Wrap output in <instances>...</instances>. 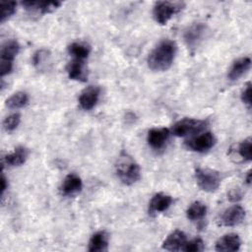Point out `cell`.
Here are the masks:
<instances>
[{
	"mask_svg": "<svg viewBox=\"0 0 252 252\" xmlns=\"http://www.w3.org/2000/svg\"><path fill=\"white\" fill-rule=\"evenodd\" d=\"M115 172L125 185H133L141 178V169L136 160L127 153H121L115 163Z\"/></svg>",
	"mask_w": 252,
	"mask_h": 252,
	"instance_id": "cell-2",
	"label": "cell"
},
{
	"mask_svg": "<svg viewBox=\"0 0 252 252\" xmlns=\"http://www.w3.org/2000/svg\"><path fill=\"white\" fill-rule=\"evenodd\" d=\"M28 157H29L28 149L23 146H20V147H17L12 153L7 154L3 158V161L5 162L6 165L11 167L20 166L26 162Z\"/></svg>",
	"mask_w": 252,
	"mask_h": 252,
	"instance_id": "cell-19",
	"label": "cell"
},
{
	"mask_svg": "<svg viewBox=\"0 0 252 252\" xmlns=\"http://www.w3.org/2000/svg\"><path fill=\"white\" fill-rule=\"evenodd\" d=\"M172 203V197L168 194L159 192L155 194L149 203V214H158L165 212Z\"/></svg>",
	"mask_w": 252,
	"mask_h": 252,
	"instance_id": "cell-13",
	"label": "cell"
},
{
	"mask_svg": "<svg viewBox=\"0 0 252 252\" xmlns=\"http://www.w3.org/2000/svg\"><path fill=\"white\" fill-rule=\"evenodd\" d=\"M170 135L169 129L165 127H159V128H152L148 132L147 141L149 146L154 150H160L162 149Z\"/></svg>",
	"mask_w": 252,
	"mask_h": 252,
	"instance_id": "cell-9",
	"label": "cell"
},
{
	"mask_svg": "<svg viewBox=\"0 0 252 252\" xmlns=\"http://www.w3.org/2000/svg\"><path fill=\"white\" fill-rule=\"evenodd\" d=\"M177 52L176 42L171 39H163L149 54L147 62L151 70L163 72L168 70Z\"/></svg>",
	"mask_w": 252,
	"mask_h": 252,
	"instance_id": "cell-1",
	"label": "cell"
},
{
	"mask_svg": "<svg viewBox=\"0 0 252 252\" xmlns=\"http://www.w3.org/2000/svg\"><path fill=\"white\" fill-rule=\"evenodd\" d=\"M245 209L240 205H233L225 209L220 216L218 222L223 226H235L245 219Z\"/></svg>",
	"mask_w": 252,
	"mask_h": 252,
	"instance_id": "cell-7",
	"label": "cell"
},
{
	"mask_svg": "<svg viewBox=\"0 0 252 252\" xmlns=\"http://www.w3.org/2000/svg\"><path fill=\"white\" fill-rule=\"evenodd\" d=\"M109 235L105 230H99L94 233L89 241L88 250L90 252H103L108 248Z\"/></svg>",
	"mask_w": 252,
	"mask_h": 252,
	"instance_id": "cell-18",
	"label": "cell"
},
{
	"mask_svg": "<svg viewBox=\"0 0 252 252\" xmlns=\"http://www.w3.org/2000/svg\"><path fill=\"white\" fill-rule=\"evenodd\" d=\"M208 122L196 118H183L173 124L171 133L177 137H185L202 132L207 127Z\"/></svg>",
	"mask_w": 252,
	"mask_h": 252,
	"instance_id": "cell-5",
	"label": "cell"
},
{
	"mask_svg": "<svg viewBox=\"0 0 252 252\" xmlns=\"http://www.w3.org/2000/svg\"><path fill=\"white\" fill-rule=\"evenodd\" d=\"M187 241L186 234L182 230H174L162 242V248L167 251H182Z\"/></svg>",
	"mask_w": 252,
	"mask_h": 252,
	"instance_id": "cell-16",
	"label": "cell"
},
{
	"mask_svg": "<svg viewBox=\"0 0 252 252\" xmlns=\"http://www.w3.org/2000/svg\"><path fill=\"white\" fill-rule=\"evenodd\" d=\"M49 55V52L46 50V49H40V50H37L34 54H33V57H32V62H33V65L34 66H37V67H40L43 62H45V60L47 59Z\"/></svg>",
	"mask_w": 252,
	"mask_h": 252,
	"instance_id": "cell-28",
	"label": "cell"
},
{
	"mask_svg": "<svg viewBox=\"0 0 252 252\" xmlns=\"http://www.w3.org/2000/svg\"><path fill=\"white\" fill-rule=\"evenodd\" d=\"M237 154L244 161H250L252 158V141L247 138L237 146Z\"/></svg>",
	"mask_w": 252,
	"mask_h": 252,
	"instance_id": "cell-24",
	"label": "cell"
},
{
	"mask_svg": "<svg viewBox=\"0 0 252 252\" xmlns=\"http://www.w3.org/2000/svg\"><path fill=\"white\" fill-rule=\"evenodd\" d=\"M241 240L236 233H227L218 239L215 249L219 252H235L240 249Z\"/></svg>",
	"mask_w": 252,
	"mask_h": 252,
	"instance_id": "cell-11",
	"label": "cell"
},
{
	"mask_svg": "<svg viewBox=\"0 0 252 252\" xmlns=\"http://www.w3.org/2000/svg\"><path fill=\"white\" fill-rule=\"evenodd\" d=\"M7 187H8V181H7L6 177L4 176V174H2V177H1V196L4 195Z\"/></svg>",
	"mask_w": 252,
	"mask_h": 252,
	"instance_id": "cell-32",
	"label": "cell"
},
{
	"mask_svg": "<svg viewBox=\"0 0 252 252\" xmlns=\"http://www.w3.org/2000/svg\"><path fill=\"white\" fill-rule=\"evenodd\" d=\"M216 141V137L213 133L205 132L185 141V147L193 152L205 153L215 146Z\"/></svg>",
	"mask_w": 252,
	"mask_h": 252,
	"instance_id": "cell-6",
	"label": "cell"
},
{
	"mask_svg": "<svg viewBox=\"0 0 252 252\" xmlns=\"http://www.w3.org/2000/svg\"><path fill=\"white\" fill-rule=\"evenodd\" d=\"M66 72L71 80L86 82L88 78V72L85 65V60L72 59L66 66Z\"/></svg>",
	"mask_w": 252,
	"mask_h": 252,
	"instance_id": "cell-15",
	"label": "cell"
},
{
	"mask_svg": "<svg viewBox=\"0 0 252 252\" xmlns=\"http://www.w3.org/2000/svg\"><path fill=\"white\" fill-rule=\"evenodd\" d=\"M207 214V206L200 202L195 201L190 204V206L186 210V217L188 220L195 221L202 220Z\"/></svg>",
	"mask_w": 252,
	"mask_h": 252,
	"instance_id": "cell-22",
	"label": "cell"
},
{
	"mask_svg": "<svg viewBox=\"0 0 252 252\" xmlns=\"http://www.w3.org/2000/svg\"><path fill=\"white\" fill-rule=\"evenodd\" d=\"M21 122V115L19 113H12L3 121V128L7 132H13Z\"/></svg>",
	"mask_w": 252,
	"mask_h": 252,
	"instance_id": "cell-26",
	"label": "cell"
},
{
	"mask_svg": "<svg viewBox=\"0 0 252 252\" xmlns=\"http://www.w3.org/2000/svg\"><path fill=\"white\" fill-rule=\"evenodd\" d=\"M20 51V44L15 39H9L5 41L0 50V58L1 61H9L14 62L15 57Z\"/></svg>",
	"mask_w": 252,
	"mask_h": 252,
	"instance_id": "cell-20",
	"label": "cell"
},
{
	"mask_svg": "<svg viewBox=\"0 0 252 252\" xmlns=\"http://www.w3.org/2000/svg\"><path fill=\"white\" fill-rule=\"evenodd\" d=\"M83 188V182L79 175L75 173H69L60 186V192L62 195L71 197L81 192Z\"/></svg>",
	"mask_w": 252,
	"mask_h": 252,
	"instance_id": "cell-12",
	"label": "cell"
},
{
	"mask_svg": "<svg viewBox=\"0 0 252 252\" xmlns=\"http://www.w3.org/2000/svg\"><path fill=\"white\" fill-rule=\"evenodd\" d=\"M0 7H1V23H4L16 12L17 3L14 1L1 2Z\"/></svg>",
	"mask_w": 252,
	"mask_h": 252,
	"instance_id": "cell-25",
	"label": "cell"
},
{
	"mask_svg": "<svg viewBox=\"0 0 252 252\" xmlns=\"http://www.w3.org/2000/svg\"><path fill=\"white\" fill-rule=\"evenodd\" d=\"M29 102V95L26 92H17L13 94L7 100L6 106L10 109H19L26 106Z\"/></svg>",
	"mask_w": 252,
	"mask_h": 252,
	"instance_id": "cell-23",
	"label": "cell"
},
{
	"mask_svg": "<svg viewBox=\"0 0 252 252\" xmlns=\"http://www.w3.org/2000/svg\"><path fill=\"white\" fill-rule=\"evenodd\" d=\"M207 27L203 23H195L189 26L183 33V39L190 49H195L203 40Z\"/></svg>",
	"mask_w": 252,
	"mask_h": 252,
	"instance_id": "cell-8",
	"label": "cell"
},
{
	"mask_svg": "<svg viewBox=\"0 0 252 252\" xmlns=\"http://www.w3.org/2000/svg\"><path fill=\"white\" fill-rule=\"evenodd\" d=\"M184 7V2L158 1L155 3L153 8V16L158 24L166 25V23Z\"/></svg>",
	"mask_w": 252,
	"mask_h": 252,
	"instance_id": "cell-4",
	"label": "cell"
},
{
	"mask_svg": "<svg viewBox=\"0 0 252 252\" xmlns=\"http://www.w3.org/2000/svg\"><path fill=\"white\" fill-rule=\"evenodd\" d=\"M195 178L199 188L208 193L217 191L221 183L220 173L215 169L207 167L196 168Z\"/></svg>",
	"mask_w": 252,
	"mask_h": 252,
	"instance_id": "cell-3",
	"label": "cell"
},
{
	"mask_svg": "<svg viewBox=\"0 0 252 252\" xmlns=\"http://www.w3.org/2000/svg\"><path fill=\"white\" fill-rule=\"evenodd\" d=\"M241 100L244 104L247 105V107L251 108V83L248 82L244 86L242 92H241Z\"/></svg>",
	"mask_w": 252,
	"mask_h": 252,
	"instance_id": "cell-29",
	"label": "cell"
},
{
	"mask_svg": "<svg viewBox=\"0 0 252 252\" xmlns=\"http://www.w3.org/2000/svg\"><path fill=\"white\" fill-rule=\"evenodd\" d=\"M68 53L74 59L86 60L91 53V47L87 43L75 41L68 46Z\"/></svg>",
	"mask_w": 252,
	"mask_h": 252,
	"instance_id": "cell-21",
	"label": "cell"
},
{
	"mask_svg": "<svg viewBox=\"0 0 252 252\" xmlns=\"http://www.w3.org/2000/svg\"><path fill=\"white\" fill-rule=\"evenodd\" d=\"M204 249V241L201 238H194L191 240H187L183 246L182 251L186 252H199Z\"/></svg>",
	"mask_w": 252,
	"mask_h": 252,
	"instance_id": "cell-27",
	"label": "cell"
},
{
	"mask_svg": "<svg viewBox=\"0 0 252 252\" xmlns=\"http://www.w3.org/2000/svg\"><path fill=\"white\" fill-rule=\"evenodd\" d=\"M12 70H13V62L0 60V75H1V77H4V76L10 74Z\"/></svg>",
	"mask_w": 252,
	"mask_h": 252,
	"instance_id": "cell-30",
	"label": "cell"
},
{
	"mask_svg": "<svg viewBox=\"0 0 252 252\" xmlns=\"http://www.w3.org/2000/svg\"><path fill=\"white\" fill-rule=\"evenodd\" d=\"M242 198V192L240 189L238 188H234L231 189L228 193H227V199L230 202H237Z\"/></svg>",
	"mask_w": 252,
	"mask_h": 252,
	"instance_id": "cell-31",
	"label": "cell"
},
{
	"mask_svg": "<svg viewBox=\"0 0 252 252\" xmlns=\"http://www.w3.org/2000/svg\"><path fill=\"white\" fill-rule=\"evenodd\" d=\"M251 179H252V173H251V171H248V172H247V175H246V179H245V181H246V183H247L248 185H250Z\"/></svg>",
	"mask_w": 252,
	"mask_h": 252,
	"instance_id": "cell-33",
	"label": "cell"
},
{
	"mask_svg": "<svg viewBox=\"0 0 252 252\" xmlns=\"http://www.w3.org/2000/svg\"><path fill=\"white\" fill-rule=\"evenodd\" d=\"M100 89L98 86H89L79 95V104L85 110H91L99 99Z\"/></svg>",
	"mask_w": 252,
	"mask_h": 252,
	"instance_id": "cell-10",
	"label": "cell"
},
{
	"mask_svg": "<svg viewBox=\"0 0 252 252\" xmlns=\"http://www.w3.org/2000/svg\"><path fill=\"white\" fill-rule=\"evenodd\" d=\"M25 9L29 11H34L41 14L51 13L56 10L60 5L61 2L59 1H39V0H27L21 3Z\"/></svg>",
	"mask_w": 252,
	"mask_h": 252,
	"instance_id": "cell-14",
	"label": "cell"
},
{
	"mask_svg": "<svg viewBox=\"0 0 252 252\" xmlns=\"http://www.w3.org/2000/svg\"><path fill=\"white\" fill-rule=\"evenodd\" d=\"M251 66V59L248 56L245 57H240L236 59L232 65L230 66L228 73H227V78L230 81H236L240 77H242L249 69Z\"/></svg>",
	"mask_w": 252,
	"mask_h": 252,
	"instance_id": "cell-17",
	"label": "cell"
}]
</instances>
